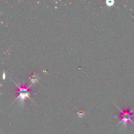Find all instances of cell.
<instances>
[{
    "instance_id": "cell-3",
    "label": "cell",
    "mask_w": 134,
    "mask_h": 134,
    "mask_svg": "<svg viewBox=\"0 0 134 134\" xmlns=\"http://www.w3.org/2000/svg\"><path fill=\"white\" fill-rule=\"evenodd\" d=\"M29 79L30 80V81L31 82V83H34L38 81V74L36 73H34L30 77H29Z\"/></svg>"
},
{
    "instance_id": "cell-4",
    "label": "cell",
    "mask_w": 134,
    "mask_h": 134,
    "mask_svg": "<svg viewBox=\"0 0 134 134\" xmlns=\"http://www.w3.org/2000/svg\"><path fill=\"white\" fill-rule=\"evenodd\" d=\"M106 4L109 6H112L114 4V1L113 0H107L106 1Z\"/></svg>"
},
{
    "instance_id": "cell-2",
    "label": "cell",
    "mask_w": 134,
    "mask_h": 134,
    "mask_svg": "<svg viewBox=\"0 0 134 134\" xmlns=\"http://www.w3.org/2000/svg\"><path fill=\"white\" fill-rule=\"evenodd\" d=\"M18 93L19 95L16 100L19 99L20 103H23L24 100L26 98H30L29 96V92H18Z\"/></svg>"
},
{
    "instance_id": "cell-1",
    "label": "cell",
    "mask_w": 134,
    "mask_h": 134,
    "mask_svg": "<svg viewBox=\"0 0 134 134\" xmlns=\"http://www.w3.org/2000/svg\"><path fill=\"white\" fill-rule=\"evenodd\" d=\"M119 110L121 111V114L119 115V117L121 118V122L120 123H122L123 125H126L128 122H132L133 124H134V122H133V118L134 117V115L133 114L132 111H129L126 110L125 111H122L119 109Z\"/></svg>"
},
{
    "instance_id": "cell-5",
    "label": "cell",
    "mask_w": 134,
    "mask_h": 134,
    "mask_svg": "<svg viewBox=\"0 0 134 134\" xmlns=\"http://www.w3.org/2000/svg\"><path fill=\"white\" fill-rule=\"evenodd\" d=\"M78 114H79L80 117H81V116H82L84 115V113L82 111H80V112L78 113Z\"/></svg>"
},
{
    "instance_id": "cell-6",
    "label": "cell",
    "mask_w": 134,
    "mask_h": 134,
    "mask_svg": "<svg viewBox=\"0 0 134 134\" xmlns=\"http://www.w3.org/2000/svg\"><path fill=\"white\" fill-rule=\"evenodd\" d=\"M3 80H5V73L4 71L3 72Z\"/></svg>"
}]
</instances>
